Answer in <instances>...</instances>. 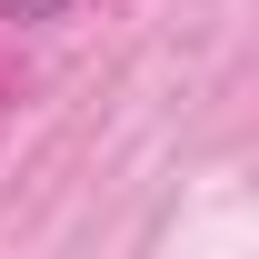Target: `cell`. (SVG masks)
<instances>
[{"label": "cell", "instance_id": "cell-1", "mask_svg": "<svg viewBox=\"0 0 259 259\" xmlns=\"http://www.w3.org/2000/svg\"><path fill=\"white\" fill-rule=\"evenodd\" d=\"M70 10H80V0H0L10 30H50V20H70Z\"/></svg>", "mask_w": 259, "mask_h": 259}]
</instances>
